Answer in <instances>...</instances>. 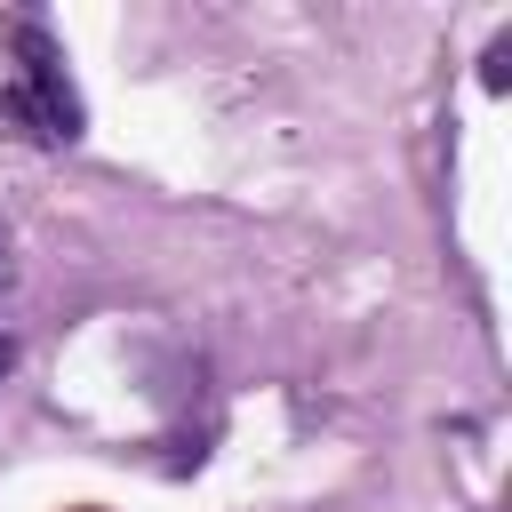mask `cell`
Here are the masks:
<instances>
[{
    "instance_id": "6da1fadb",
    "label": "cell",
    "mask_w": 512,
    "mask_h": 512,
    "mask_svg": "<svg viewBox=\"0 0 512 512\" xmlns=\"http://www.w3.org/2000/svg\"><path fill=\"white\" fill-rule=\"evenodd\" d=\"M16 56H24V88L0 96V120L16 136H40V144H72L80 136V96L64 80V56L40 24H16Z\"/></svg>"
},
{
    "instance_id": "277c9868",
    "label": "cell",
    "mask_w": 512,
    "mask_h": 512,
    "mask_svg": "<svg viewBox=\"0 0 512 512\" xmlns=\"http://www.w3.org/2000/svg\"><path fill=\"white\" fill-rule=\"evenodd\" d=\"M8 368H16V344H8V336H0V376H8Z\"/></svg>"
},
{
    "instance_id": "5b68a950",
    "label": "cell",
    "mask_w": 512,
    "mask_h": 512,
    "mask_svg": "<svg viewBox=\"0 0 512 512\" xmlns=\"http://www.w3.org/2000/svg\"><path fill=\"white\" fill-rule=\"evenodd\" d=\"M80 512H96V504H80Z\"/></svg>"
},
{
    "instance_id": "7a4b0ae2",
    "label": "cell",
    "mask_w": 512,
    "mask_h": 512,
    "mask_svg": "<svg viewBox=\"0 0 512 512\" xmlns=\"http://www.w3.org/2000/svg\"><path fill=\"white\" fill-rule=\"evenodd\" d=\"M480 88H496V96L512 88V32H496V40H488V56H480Z\"/></svg>"
},
{
    "instance_id": "3957f363",
    "label": "cell",
    "mask_w": 512,
    "mask_h": 512,
    "mask_svg": "<svg viewBox=\"0 0 512 512\" xmlns=\"http://www.w3.org/2000/svg\"><path fill=\"white\" fill-rule=\"evenodd\" d=\"M8 272H16V256H8V232H0V288H8Z\"/></svg>"
}]
</instances>
